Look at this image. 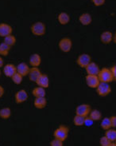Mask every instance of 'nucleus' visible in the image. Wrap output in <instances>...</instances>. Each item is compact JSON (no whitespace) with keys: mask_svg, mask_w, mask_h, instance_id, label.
<instances>
[{"mask_svg":"<svg viewBox=\"0 0 116 146\" xmlns=\"http://www.w3.org/2000/svg\"><path fill=\"white\" fill-rule=\"evenodd\" d=\"M84 69L86 70V73H87L88 74L92 75H98L99 72L100 70L99 66H98L96 63L92 62H91Z\"/></svg>","mask_w":116,"mask_h":146,"instance_id":"nucleus-13","label":"nucleus"},{"mask_svg":"<svg viewBox=\"0 0 116 146\" xmlns=\"http://www.w3.org/2000/svg\"><path fill=\"white\" fill-rule=\"evenodd\" d=\"M89 117L92 119L94 121H100L102 118V114H101L100 111L98 110H91L90 113H89Z\"/></svg>","mask_w":116,"mask_h":146,"instance_id":"nucleus-25","label":"nucleus"},{"mask_svg":"<svg viewBox=\"0 0 116 146\" xmlns=\"http://www.w3.org/2000/svg\"><path fill=\"white\" fill-rule=\"evenodd\" d=\"M0 75H1V71H0Z\"/></svg>","mask_w":116,"mask_h":146,"instance_id":"nucleus-40","label":"nucleus"},{"mask_svg":"<svg viewBox=\"0 0 116 146\" xmlns=\"http://www.w3.org/2000/svg\"><path fill=\"white\" fill-rule=\"evenodd\" d=\"M69 129L65 125H60L57 129H56L53 133V136L55 138L60 139L62 141H65L68 136H69Z\"/></svg>","mask_w":116,"mask_h":146,"instance_id":"nucleus-2","label":"nucleus"},{"mask_svg":"<svg viewBox=\"0 0 116 146\" xmlns=\"http://www.w3.org/2000/svg\"><path fill=\"white\" fill-rule=\"evenodd\" d=\"M15 73H17V67L14 64H7L3 66V74L6 77L11 78L12 76Z\"/></svg>","mask_w":116,"mask_h":146,"instance_id":"nucleus-12","label":"nucleus"},{"mask_svg":"<svg viewBox=\"0 0 116 146\" xmlns=\"http://www.w3.org/2000/svg\"><path fill=\"white\" fill-rule=\"evenodd\" d=\"M47 105V100L45 97H41V98H36L34 102V106L38 110H42L45 108Z\"/></svg>","mask_w":116,"mask_h":146,"instance_id":"nucleus-15","label":"nucleus"},{"mask_svg":"<svg viewBox=\"0 0 116 146\" xmlns=\"http://www.w3.org/2000/svg\"><path fill=\"white\" fill-rule=\"evenodd\" d=\"M63 142L61 140L57 138L53 139L52 141H50V145L51 146H63Z\"/></svg>","mask_w":116,"mask_h":146,"instance_id":"nucleus-32","label":"nucleus"},{"mask_svg":"<svg viewBox=\"0 0 116 146\" xmlns=\"http://www.w3.org/2000/svg\"><path fill=\"white\" fill-rule=\"evenodd\" d=\"M36 84L38 86L43 87L45 89H47L49 86V79L48 75L45 74H42L39 76V78L37 79L36 81Z\"/></svg>","mask_w":116,"mask_h":146,"instance_id":"nucleus-10","label":"nucleus"},{"mask_svg":"<svg viewBox=\"0 0 116 146\" xmlns=\"http://www.w3.org/2000/svg\"><path fill=\"white\" fill-rule=\"evenodd\" d=\"M106 0H92V2L96 7H101L105 3Z\"/></svg>","mask_w":116,"mask_h":146,"instance_id":"nucleus-33","label":"nucleus"},{"mask_svg":"<svg viewBox=\"0 0 116 146\" xmlns=\"http://www.w3.org/2000/svg\"><path fill=\"white\" fill-rule=\"evenodd\" d=\"M11 116V110L9 107H5L0 110V117L4 120L10 118Z\"/></svg>","mask_w":116,"mask_h":146,"instance_id":"nucleus-22","label":"nucleus"},{"mask_svg":"<svg viewBox=\"0 0 116 146\" xmlns=\"http://www.w3.org/2000/svg\"><path fill=\"white\" fill-rule=\"evenodd\" d=\"M97 94L100 97H107L111 93V87L107 82H100L99 86L96 87Z\"/></svg>","mask_w":116,"mask_h":146,"instance_id":"nucleus-4","label":"nucleus"},{"mask_svg":"<svg viewBox=\"0 0 116 146\" xmlns=\"http://www.w3.org/2000/svg\"><path fill=\"white\" fill-rule=\"evenodd\" d=\"M115 145H116V140H115Z\"/></svg>","mask_w":116,"mask_h":146,"instance_id":"nucleus-39","label":"nucleus"},{"mask_svg":"<svg viewBox=\"0 0 116 146\" xmlns=\"http://www.w3.org/2000/svg\"><path fill=\"white\" fill-rule=\"evenodd\" d=\"M113 35L111 31H104L100 35V41L103 44H110L113 41Z\"/></svg>","mask_w":116,"mask_h":146,"instance_id":"nucleus-16","label":"nucleus"},{"mask_svg":"<svg viewBox=\"0 0 116 146\" xmlns=\"http://www.w3.org/2000/svg\"><path fill=\"white\" fill-rule=\"evenodd\" d=\"M98 77H99V79L101 82L111 83L115 80L111 69L106 67L101 69L99 72V74H98Z\"/></svg>","mask_w":116,"mask_h":146,"instance_id":"nucleus-1","label":"nucleus"},{"mask_svg":"<svg viewBox=\"0 0 116 146\" xmlns=\"http://www.w3.org/2000/svg\"><path fill=\"white\" fill-rule=\"evenodd\" d=\"M91 62H92V58L88 54H82L76 59V63L81 68H85Z\"/></svg>","mask_w":116,"mask_h":146,"instance_id":"nucleus-8","label":"nucleus"},{"mask_svg":"<svg viewBox=\"0 0 116 146\" xmlns=\"http://www.w3.org/2000/svg\"><path fill=\"white\" fill-rule=\"evenodd\" d=\"M28 99V94L25 90H20L16 92L14 95V101L17 104H22V103L26 102Z\"/></svg>","mask_w":116,"mask_h":146,"instance_id":"nucleus-9","label":"nucleus"},{"mask_svg":"<svg viewBox=\"0 0 116 146\" xmlns=\"http://www.w3.org/2000/svg\"><path fill=\"white\" fill-rule=\"evenodd\" d=\"M79 21L83 26H88L92 23V15L90 14L84 13V14H82L79 17Z\"/></svg>","mask_w":116,"mask_h":146,"instance_id":"nucleus-19","label":"nucleus"},{"mask_svg":"<svg viewBox=\"0 0 116 146\" xmlns=\"http://www.w3.org/2000/svg\"><path fill=\"white\" fill-rule=\"evenodd\" d=\"M59 48L64 53H69L72 47V42L69 38H63L58 43Z\"/></svg>","mask_w":116,"mask_h":146,"instance_id":"nucleus-5","label":"nucleus"},{"mask_svg":"<svg viewBox=\"0 0 116 146\" xmlns=\"http://www.w3.org/2000/svg\"><path fill=\"white\" fill-rule=\"evenodd\" d=\"M92 110V108L88 104H81L76 108V114L82 117H88Z\"/></svg>","mask_w":116,"mask_h":146,"instance_id":"nucleus-7","label":"nucleus"},{"mask_svg":"<svg viewBox=\"0 0 116 146\" xmlns=\"http://www.w3.org/2000/svg\"><path fill=\"white\" fill-rule=\"evenodd\" d=\"M100 126L103 129L107 130L111 128V119L110 117H104L101 121Z\"/></svg>","mask_w":116,"mask_h":146,"instance_id":"nucleus-26","label":"nucleus"},{"mask_svg":"<svg viewBox=\"0 0 116 146\" xmlns=\"http://www.w3.org/2000/svg\"><path fill=\"white\" fill-rule=\"evenodd\" d=\"M58 22L61 25H67L69 23L70 21V16L69 14H67L65 12H61L59 14L57 17Z\"/></svg>","mask_w":116,"mask_h":146,"instance_id":"nucleus-20","label":"nucleus"},{"mask_svg":"<svg viewBox=\"0 0 116 146\" xmlns=\"http://www.w3.org/2000/svg\"><path fill=\"white\" fill-rule=\"evenodd\" d=\"M85 80L87 86L92 89H96V87L99 86V84L100 82L98 75L88 74L86 76Z\"/></svg>","mask_w":116,"mask_h":146,"instance_id":"nucleus-6","label":"nucleus"},{"mask_svg":"<svg viewBox=\"0 0 116 146\" xmlns=\"http://www.w3.org/2000/svg\"><path fill=\"white\" fill-rule=\"evenodd\" d=\"M16 67H17V72L19 73L20 74L22 75L23 77L27 76L29 74L30 70V68L28 66L27 64L25 63V62H21Z\"/></svg>","mask_w":116,"mask_h":146,"instance_id":"nucleus-17","label":"nucleus"},{"mask_svg":"<svg viewBox=\"0 0 116 146\" xmlns=\"http://www.w3.org/2000/svg\"><path fill=\"white\" fill-rule=\"evenodd\" d=\"M93 123H94V121L90 117H86L84 118V125H85L87 127H91L93 125Z\"/></svg>","mask_w":116,"mask_h":146,"instance_id":"nucleus-31","label":"nucleus"},{"mask_svg":"<svg viewBox=\"0 0 116 146\" xmlns=\"http://www.w3.org/2000/svg\"><path fill=\"white\" fill-rule=\"evenodd\" d=\"M3 63H4L3 59V58H2V57L0 56V68L3 66Z\"/></svg>","mask_w":116,"mask_h":146,"instance_id":"nucleus-37","label":"nucleus"},{"mask_svg":"<svg viewBox=\"0 0 116 146\" xmlns=\"http://www.w3.org/2000/svg\"><path fill=\"white\" fill-rule=\"evenodd\" d=\"M111 141L106 136L102 137L100 140V145L101 146H111Z\"/></svg>","mask_w":116,"mask_h":146,"instance_id":"nucleus-30","label":"nucleus"},{"mask_svg":"<svg viewBox=\"0 0 116 146\" xmlns=\"http://www.w3.org/2000/svg\"><path fill=\"white\" fill-rule=\"evenodd\" d=\"M3 38H4L3 42L6 44H7L8 46H14V45H15L16 38L14 35H10L7 36V37Z\"/></svg>","mask_w":116,"mask_h":146,"instance_id":"nucleus-27","label":"nucleus"},{"mask_svg":"<svg viewBox=\"0 0 116 146\" xmlns=\"http://www.w3.org/2000/svg\"><path fill=\"white\" fill-rule=\"evenodd\" d=\"M32 94L34 96L35 98H41V97H45L46 95V92H45V89L43 88V87L38 86L34 88L33 91H32Z\"/></svg>","mask_w":116,"mask_h":146,"instance_id":"nucleus-21","label":"nucleus"},{"mask_svg":"<svg viewBox=\"0 0 116 146\" xmlns=\"http://www.w3.org/2000/svg\"><path fill=\"white\" fill-rule=\"evenodd\" d=\"M4 93H5V90H4V88L1 85H0V98L3 97L4 95Z\"/></svg>","mask_w":116,"mask_h":146,"instance_id":"nucleus-36","label":"nucleus"},{"mask_svg":"<svg viewBox=\"0 0 116 146\" xmlns=\"http://www.w3.org/2000/svg\"><path fill=\"white\" fill-rule=\"evenodd\" d=\"M105 136L111 141L115 142L116 140V129H109L105 132Z\"/></svg>","mask_w":116,"mask_h":146,"instance_id":"nucleus-23","label":"nucleus"},{"mask_svg":"<svg viewBox=\"0 0 116 146\" xmlns=\"http://www.w3.org/2000/svg\"><path fill=\"white\" fill-rule=\"evenodd\" d=\"M31 32L35 36H43L46 32L45 25L42 22H36L31 26Z\"/></svg>","mask_w":116,"mask_h":146,"instance_id":"nucleus-3","label":"nucleus"},{"mask_svg":"<svg viewBox=\"0 0 116 146\" xmlns=\"http://www.w3.org/2000/svg\"><path fill=\"white\" fill-rule=\"evenodd\" d=\"M111 70L112 72L113 77H114V79L116 81V65L113 66L111 68Z\"/></svg>","mask_w":116,"mask_h":146,"instance_id":"nucleus-35","label":"nucleus"},{"mask_svg":"<svg viewBox=\"0 0 116 146\" xmlns=\"http://www.w3.org/2000/svg\"><path fill=\"white\" fill-rule=\"evenodd\" d=\"M12 81L13 82L16 84V85H20L21 83L22 82V79H23V76L22 74H20L19 73H15L11 77Z\"/></svg>","mask_w":116,"mask_h":146,"instance_id":"nucleus-29","label":"nucleus"},{"mask_svg":"<svg viewBox=\"0 0 116 146\" xmlns=\"http://www.w3.org/2000/svg\"><path fill=\"white\" fill-rule=\"evenodd\" d=\"M13 32V29L12 27L7 23H0V37L2 38H5L7 36L12 35Z\"/></svg>","mask_w":116,"mask_h":146,"instance_id":"nucleus-11","label":"nucleus"},{"mask_svg":"<svg viewBox=\"0 0 116 146\" xmlns=\"http://www.w3.org/2000/svg\"><path fill=\"white\" fill-rule=\"evenodd\" d=\"M111 128H116V116H111Z\"/></svg>","mask_w":116,"mask_h":146,"instance_id":"nucleus-34","label":"nucleus"},{"mask_svg":"<svg viewBox=\"0 0 116 146\" xmlns=\"http://www.w3.org/2000/svg\"><path fill=\"white\" fill-rule=\"evenodd\" d=\"M10 46H8L7 44L5 42H2L0 44V56H7L9 54V52L11 50Z\"/></svg>","mask_w":116,"mask_h":146,"instance_id":"nucleus-24","label":"nucleus"},{"mask_svg":"<svg viewBox=\"0 0 116 146\" xmlns=\"http://www.w3.org/2000/svg\"><path fill=\"white\" fill-rule=\"evenodd\" d=\"M84 117H82L80 115H76L74 117L73 123L76 126H83L84 123Z\"/></svg>","mask_w":116,"mask_h":146,"instance_id":"nucleus-28","label":"nucleus"},{"mask_svg":"<svg viewBox=\"0 0 116 146\" xmlns=\"http://www.w3.org/2000/svg\"><path fill=\"white\" fill-rule=\"evenodd\" d=\"M113 41H114V42L116 44V32H115V34L113 35Z\"/></svg>","mask_w":116,"mask_h":146,"instance_id":"nucleus-38","label":"nucleus"},{"mask_svg":"<svg viewBox=\"0 0 116 146\" xmlns=\"http://www.w3.org/2000/svg\"><path fill=\"white\" fill-rule=\"evenodd\" d=\"M42 63V58L38 54H33L30 57V64L33 67H38Z\"/></svg>","mask_w":116,"mask_h":146,"instance_id":"nucleus-18","label":"nucleus"},{"mask_svg":"<svg viewBox=\"0 0 116 146\" xmlns=\"http://www.w3.org/2000/svg\"><path fill=\"white\" fill-rule=\"evenodd\" d=\"M42 74V72L39 70L38 67H32L30 68V72H29V74H28V77H29V79L30 80L31 82H36L37 79L38 78L39 76Z\"/></svg>","mask_w":116,"mask_h":146,"instance_id":"nucleus-14","label":"nucleus"}]
</instances>
